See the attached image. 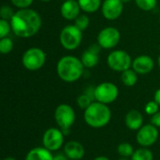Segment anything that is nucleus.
<instances>
[{
    "mask_svg": "<svg viewBox=\"0 0 160 160\" xmlns=\"http://www.w3.org/2000/svg\"><path fill=\"white\" fill-rule=\"evenodd\" d=\"M41 23L39 14L29 8L17 10L10 20L12 32L15 36L22 38L35 36L39 31Z\"/></svg>",
    "mask_w": 160,
    "mask_h": 160,
    "instance_id": "obj_1",
    "label": "nucleus"
},
{
    "mask_svg": "<svg viewBox=\"0 0 160 160\" xmlns=\"http://www.w3.org/2000/svg\"><path fill=\"white\" fill-rule=\"evenodd\" d=\"M84 66L81 59L73 55H66L59 59L56 65L58 77L66 82H74L83 74Z\"/></svg>",
    "mask_w": 160,
    "mask_h": 160,
    "instance_id": "obj_2",
    "label": "nucleus"
},
{
    "mask_svg": "<svg viewBox=\"0 0 160 160\" xmlns=\"http://www.w3.org/2000/svg\"><path fill=\"white\" fill-rule=\"evenodd\" d=\"M83 118L87 126L93 128L106 127L112 119V112L107 104L94 101L84 110Z\"/></svg>",
    "mask_w": 160,
    "mask_h": 160,
    "instance_id": "obj_3",
    "label": "nucleus"
},
{
    "mask_svg": "<svg viewBox=\"0 0 160 160\" xmlns=\"http://www.w3.org/2000/svg\"><path fill=\"white\" fill-rule=\"evenodd\" d=\"M54 120L58 128L65 133H68L76 120L74 109L68 104H60L54 111Z\"/></svg>",
    "mask_w": 160,
    "mask_h": 160,
    "instance_id": "obj_4",
    "label": "nucleus"
},
{
    "mask_svg": "<svg viewBox=\"0 0 160 160\" xmlns=\"http://www.w3.org/2000/svg\"><path fill=\"white\" fill-rule=\"evenodd\" d=\"M59 40L63 48L68 51H73L82 43V31L80 30L75 24L67 25L61 30Z\"/></svg>",
    "mask_w": 160,
    "mask_h": 160,
    "instance_id": "obj_5",
    "label": "nucleus"
},
{
    "mask_svg": "<svg viewBox=\"0 0 160 160\" xmlns=\"http://www.w3.org/2000/svg\"><path fill=\"white\" fill-rule=\"evenodd\" d=\"M46 62V53L40 48L33 47L24 52L22 57V66L30 71L40 69Z\"/></svg>",
    "mask_w": 160,
    "mask_h": 160,
    "instance_id": "obj_6",
    "label": "nucleus"
},
{
    "mask_svg": "<svg viewBox=\"0 0 160 160\" xmlns=\"http://www.w3.org/2000/svg\"><path fill=\"white\" fill-rule=\"evenodd\" d=\"M132 59L130 55L123 50L112 51L107 57L109 68L117 72H123L132 67Z\"/></svg>",
    "mask_w": 160,
    "mask_h": 160,
    "instance_id": "obj_7",
    "label": "nucleus"
},
{
    "mask_svg": "<svg viewBox=\"0 0 160 160\" xmlns=\"http://www.w3.org/2000/svg\"><path fill=\"white\" fill-rule=\"evenodd\" d=\"M119 96L118 87L110 82H104L95 87V100L103 104L114 102Z\"/></svg>",
    "mask_w": 160,
    "mask_h": 160,
    "instance_id": "obj_8",
    "label": "nucleus"
},
{
    "mask_svg": "<svg viewBox=\"0 0 160 160\" xmlns=\"http://www.w3.org/2000/svg\"><path fill=\"white\" fill-rule=\"evenodd\" d=\"M65 133L59 128H50L43 133L42 146L51 152H56L64 146Z\"/></svg>",
    "mask_w": 160,
    "mask_h": 160,
    "instance_id": "obj_9",
    "label": "nucleus"
},
{
    "mask_svg": "<svg viewBox=\"0 0 160 160\" xmlns=\"http://www.w3.org/2000/svg\"><path fill=\"white\" fill-rule=\"evenodd\" d=\"M159 133L158 130V128L155 127L152 124H146L143 125L136 134V140L137 142L142 147H150L154 145L158 139Z\"/></svg>",
    "mask_w": 160,
    "mask_h": 160,
    "instance_id": "obj_10",
    "label": "nucleus"
},
{
    "mask_svg": "<svg viewBox=\"0 0 160 160\" xmlns=\"http://www.w3.org/2000/svg\"><path fill=\"white\" fill-rule=\"evenodd\" d=\"M121 35L117 28L112 26H108L100 30L98 35V43L102 49H112L116 47L120 41Z\"/></svg>",
    "mask_w": 160,
    "mask_h": 160,
    "instance_id": "obj_11",
    "label": "nucleus"
},
{
    "mask_svg": "<svg viewBox=\"0 0 160 160\" xmlns=\"http://www.w3.org/2000/svg\"><path fill=\"white\" fill-rule=\"evenodd\" d=\"M124 9L122 0H104L101 5V12L105 19L113 21L118 19Z\"/></svg>",
    "mask_w": 160,
    "mask_h": 160,
    "instance_id": "obj_12",
    "label": "nucleus"
},
{
    "mask_svg": "<svg viewBox=\"0 0 160 160\" xmlns=\"http://www.w3.org/2000/svg\"><path fill=\"white\" fill-rule=\"evenodd\" d=\"M155 67L154 60L148 55H140L132 61V69L138 74L145 75L150 73Z\"/></svg>",
    "mask_w": 160,
    "mask_h": 160,
    "instance_id": "obj_13",
    "label": "nucleus"
},
{
    "mask_svg": "<svg viewBox=\"0 0 160 160\" xmlns=\"http://www.w3.org/2000/svg\"><path fill=\"white\" fill-rule=\"evenodd\" d=\"M80 11L81 7L76 0H65L60 8L61 15L68 21L76 20V18L80 15Z\"/></svg>",
    "mask_w": 160,
    "mask_h": 160,
    "instance_id": "obj_14",
    "label": "nucleus"
},
{
    "mask_svg": "<svg viewBox=\"0 0 160 160\" xmlns=\"http://www.w3.org/2000/svg\"><path fill=\"white\" fill-rule=\"evenodd\" d=\"M66 156L70 160H81L85 155L83 145L77 141H69L64 144V151Z\"/></svg>",
    "mask_w": 160,
    "mask_h": 160,
    "instance_id": "obj_15",
    "label": "nucleus"
},
{
    "mask_svg": "<svg viewBox=\"0 0 160 160\" xmlns=\"http://www.w3.org/2000/svg\"><path fill=\"white\" fill-rule=\"evenodd\" d=\"M125 124L128 129L138 131L143 126V116L139 111L131 110L125 116Z\"/></svg>",
    "mask_w": 160,
    "mask_h": 160,
    "instance_id": "obj_16",
    "label": "nucleus"
},
{
    "mask_svg": "<svg viewBox=\"0 0 160 160\" xmlns=\"http://www.w3.org/2000/svg\"><path fill=\"white\" fill-rule=\"evenodd\" d=\"M25 160H53V155L52 152L43 146L36 147L26 154Z\"/></svg>",
    "mask_w": 160,
    "mask_h": 160,
    "instance_id": "obj_17",
    "label": "nucleus"
},
{
    "mask_svg": "<svg viewBox=\"0 0 160 160\" xmlns=\"http://www.w3.org/2000/svg\"><path fill=\"white\" fill-rule=\"evenodd\" d=\"M81 61H82V65L84 66V68H95L99 62V53L96 52L88 48L82 54Z\"/></svg>",
    "mask_w": 160,
    "mask_h": 160,
    "instance_id": "obj_18",
    "label": "nucleus"
},
{
    "mask_svg": "<svg viewBox=\"0 0 160 160\" xmlns=\"http://www.w3.org/2000/svg\"><path fill=\"white\" fill-rule=\"evenodd\" d=\"M81 9L86 13H94L101 8V0H78Z\"/></svg>",
    "mask_w": 160,
    "mask_h": 160,
    "instance_id": "obj_19",
    "label": "nucleus"
},
{
    "mask_svg": "<svg viewBox=\"0 0 160 160\" xmlns=\"http://www.w3.org/2000/svg\"><path fill=\"white\" fill-rule=\"evenodd\" d=\"M121 81L124 85L128 87L134 86L138 82V73L134 69H127L121 72Z\"/></svg>",
    "mask_w": 160,
    "mask_h": 160,
    "instance_id": "obj_20",
    "label": "nucleus"
},
{
    "mask_svg": "<svg viewBox=\"0 0 160 160\" xmlns=\"http://www.w3.org/2000/svg\"><path fill=\"white\" fill-rule=\"evenodd\" d=\"M131 160H154V155L149 148L142 147L135 150Z\"/></svg>",
    "mask_w": 160,
    "mask_h": 160,
    "instance_id": "obj_21",
    "label": "nucleus"
},
{
    "mask_svg": "<svg viewBox=\"0 0 160 160\" xmlns=\"http://www.w3.org/2000/svg\"><path fill=\"white\" fill-rule=\"evenodd\" d=\"M134 152L135 151L133 146L128 142H122L117 146V153L122 158H131Z\"/></svg>",
    "mask_w": 160,
    "mask_h": 160,
    "instance_id": "obj_22",
    "label": "nucleus"
},
{
    "mask_svg": "<svg viewBox=\"0 0 160 160\" xmlns=\"http://www.w3.org/2000/svg\"><path fill=\"white\" fill-rule=\"evenodd\" d=\"M13 49V41L11 38L6 37L0 39V52L2 54L9 53Z\"/></svg>",
    "mask_w": 160,
    "mask_h": 160,
    "instance_id": "obj_23",
    "label": "nucleus"
},
{
    "mask_svg": "<svg viewBox=\"0 0 160 160\" xmlns=\"http://www.w3.org/2000/svg\"><path fill=\"white\" fill-rule=\"evenodd\" d=\"M135 2L137 6L144 11H150L154 9L158 4V0H135Z\"/></svg>",
    "mask_w": 160,
    "mask_h": 160,
    "instance_id": "obj_24",
    "label": "nucleus"
},
{
    "mask_svg": "<svg viewBox=\"0 0 160 160\" xmlns=\"http://www.w3.org/2000/svg\"><path fill=\"white\" fill-rule=\"evenodd\" d=\"M75 21V25L82 31L85 30L88 26H89V23H90V20H89V17L85 14H80Z\"/></svg>",
    "mask_w": 160,
    "mask_h": 160,
    "instance_id": "obj_25",
    "label": "nucleus"
},
{
    "mask_svg": "<svg viewBox=\"0 0 160 160\" xmlns=\"http://www.w3.org/2000/svg\"><path fill=\"white\" fill-rule=\"evenodd\" d=\"M92 102H94L93 100H92V98H90V97H88L86 94H82V95H80L78 98H77V104H78V106L81 108V109H82V110H85V109H87L90 105H91V103Z\"/></svg>",
    "mask_w": 160,
    "mask_h": 160,
    "instance_id": "obj_26",
    "label": "nucleus"
},
{
    "mask_svg": "<svg viewBox=\"0 0 160 160\" xmlns=\"http://www.w3.org/2000/svg\"><path fill=\"white\" fill-rule=\"evenodd\" d=\"M159 107L160 106L158 105V103L154 99V100L149 101V102L146 103V105L144 107V111H145L146 114L152 116V115H154V114H156L157 112H159Z\"/></svg>",
    "mask_w": 160,
    "mask_h": 160,
    "instance_id": "obj_27",
    "label": "nucleus"
},
{
    "mask_svg": "<svg viewBox=\"0 0 160 160\" xmlns=\"http://www.w3.org/2000/svg\"><path fill=\"white\" fill-rule=\"evenodd\" d=\"M11 24L10 22L4 20V19H0V38H6L9 32L11 31Z\"/></svg>",
    "mask_w": 160,
    "mask_h": 160,
    "instance_id": "obj_28",
    "label": "nucleus"
},
{
    "mask_svg": "<svg viewBox=\"0 0 160 160\" xmlns=\"http://www.w3.org/2000/svg\"><path fill=\"white\" fill-rule=\"evenodd\" d=\"M14 11L12 9L11 7L9 6H7V5H4L1 9H0V17L1 19H4V20H7V21H10L14 15Z\"/></svg>",
    "mask_w": 160,
    "mask_h": 160,
    "instance_id": "obj_29",
    "label": "nucleus"
},
{
    "mask_svg": "<svg viewBox=\"0 0 160 160\" xmlns=\"http://www.w3.org/2000/svg\"><path fill=\"white\" fill-rule=\"evenodd\" d=\"M12 5L16 8H18L19 9H22V8H28L34 0H10Z\"/></svg>",
    "mask_w": 160,
    "mask_h": 160,
    "instance_id": "obj_30",
    "label": "nucleus"
},
{
    "mask_svg": "<svg viewBox=\"0 0 160 160\" xmlns=\"http://www.w3.org/2000/svg\"><path fill=\"white\" fill-rule=\"evenodd\" d=\"M151 124L157 127L158 128H160V112L151 116Z\"/></svg>",
    "mask_w": 160,
    "mask_h": 160,
    "instance_id": "obj_31",
    "label": "nucleus"
},
{
    "mask_svg": "<svg viewBox=\"0 0 160 160\" xmlns=\"http://www.w3.org/2000/svg\"><path fill=\"white\" fill-rule=\"evenodd\" d=\"M53 160H70L67 156L66 154L63 153H57L55 155H53Z\"/></svg>",
    "mask_w": 160,
    "mask_h": 160,
    "instance_id": "obj_32",
    "label": "nucleus"
},
{
    "mask_svg": "<svg viewBox=\"0 0 160 160\" xmlns=\"http://www.w3.org/2000/svg\"><path fill=\"white\" fill-rule=\"evenodd\" d=\"M155 100L158 103V105L160 106V88L158 89L155 93Z\"/></svg>",
    "mask_w": 160,
    "mask_h": 160,
    "instance_id": "obj_33",
    "label": "nucleus"
},
{
    "mask_svg": "<svg viewBox=\"0 0 160 160\" xmlns=\"http://www.w3.org/2000/svg\"><path fill=\"white\" fill-rule=\"evenodd\" d=\"M93 160H110V158L105 157V156H99V157H97L96 158H94Z\"/></svg>",
    "mask_w": 160,
    "mask_h": 160,
    "instance_id": "obj_34",
    "label": "nucleus"
},
{
    "mask_svg": "<svg viewBox=\"0 0 160 160\" xmlns=\"http://www.w3.org/2000/svg\"><path fill=\"white\" fill-rule=\"evenodd\" d=\"M2 160H16V158H12V157H7V158H3Z\"/></svg>",
    "mask_w": 160,
    "mask_h": 160,
    "instance_id": "obj_35",
    "label": "nucleus"
},
{
    "mask_svg": "<svg viewBox=\"0 0 160 160\" xmlns=\"http://www.w3.org/2000/svg\"><path fill=\"white\" fill-rule=\"evenodd\" d=\"M131 0H122V2L123 3H128V2H130Z\"/></svg>",
    "mask_w": 160,
    "mask_h": 160,
    "instance_id": "obj_36",
    "label": "nucleus"
},
{
    "mask_svg": "<svg viewBox=\"0 0 160 160\" xmlns=\"http://www.w3.org/2000/svg\"><path fill=\"white\" fill-rule=\"evenodd\" d=\"M118 160H128V158H119Z\"/></svg>",
    "mask_w": 160,
    "mask_h": 160,
    "instance_id": "obj_37",
    "label": "nucleus"
},
{
    "mask_svg": "<svg viewBox=\"0 0 160 160\" xmlns=\"http://www.w3.org/2000/svg\"><path fill=\"white\" fill-rule=\"evenodd\" d=\"M158 66H159V68H160V55L158 56Z\"/></svg>",
    "mask_w": 160,
    "mask_h": 160,
    "instance_id": "obj_38",
    "label": "nucleus"
},
{
    "mask_svg": "<svg viewBox=\"0 0 160 160\" xmlns=\"http://www.w3.org/2000/svg\"><path fill=\"white\" fill-rule=\"evenodd\" d=\"M40 1H42V2H50L51 0H40Z\"/></svg>",
    "mask_w": 160,
    "mask_h": 160,
    "instance_id": "obj_39",
    "label": "nucleus"
},
{
    "mask_svg": "<svg viewBox=\"0 0 160 160\" xmlns=\"http://www.w3.org/2000/svg\"><path fill=\"white\" fill-rule=\"evenodd\" d=\"M159 22H160V17H159Z\"/></svg>",
    "mask_w": 160,
    "mask_h": 160,
    "instance_id": "obj_40",
    "label": "nucleus"
}]
</instances>
